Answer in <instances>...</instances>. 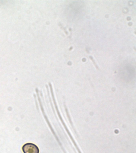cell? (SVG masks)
Here are the masks:
<instances>
[{"label":"cell","instance_id":"1","mask_svg":"<svg viewBox=\"0 0 136 153\" xmlns=\"http://www.w3.org/2000/svg\"><path fill=\"white\" fill-rule=\"evenodd\" d=\"M24 153H39V149L37 146L33 143H27L22 147Z\"/></svg>","mask_w":136,"mask_h":153},{"label":"cell","instance_id":"2","mask_svg":"<svg viewBox=\"0 0 136 153\" xmlns=\"http://www.w3.org/2000/svg\"><path fill=\"white\" fill-rule=\"evenodd\" d=\"M89 58H90V59L91 60V61H92L93 63H94V65L95 66V67H96L97 69H99L98 66L97 65L96 63H95V60H94V59L93 58L92 56H89Z\"/></svg>","mask_w":136,"mask_h":153}]
</instances>
